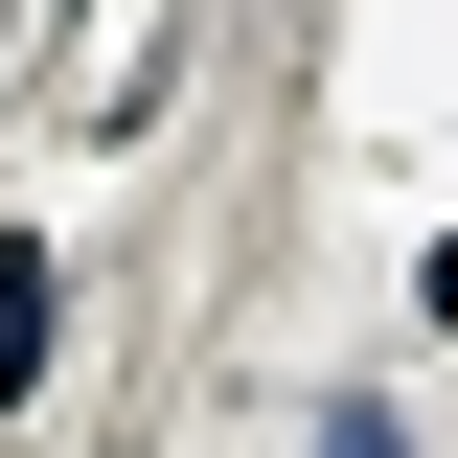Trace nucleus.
<instances>
[{
  "label": "nucleus",
  "mask_w": 458,
  "mask_h": 458,
  "mask_svg": "<svg viewBox=\"0 0 458 458\" xmlns=\"http://www.w3.org/2000/svg\"><path fill=\"white\" fill-rule=\"evenodd\" d=\"M321 458H390V436H367V412H344V436H321Z\"/></svg>",
  "instance_id": "f257e3e1"
}]
</instances>
